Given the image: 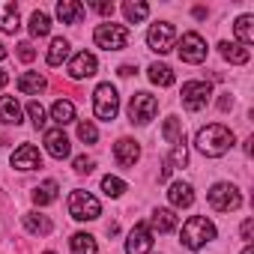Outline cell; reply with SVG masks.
Wrapping results in <instances>:
<instances>
[{"instance_id": "1", "label": "cell", "mask_w": 254, "mask_h": 254, "mask_svg": "<svg viewBox=\"0 0 254 254\" xmlns=\"http://www.w3.org/2000/svg\"><path fill=\"white\" fill-rule=\"evenodd\" d=\"M233 132L227 129V126H221V123H209V126H203V129L197 132V138H194V147L203 153V156H209V159H221L230 147H233Z\"/></svg>"}, {"instance_id": "2", "label": "cell", "mask_w": 254, "mask_h": 254, "mask_svg": "<svg viewBox=\"0 0 254 254\" xmlns=\"http://www.w3.org/2000/svg\"><path fill=\"white\" fill-rule=\"evenodd\" d=\"M215 236H218V230H215V224H212L206 215H191V218L183 224V230H180V242H183L189 251L203 248V245L212 242Z\"/></svg>"}, {"instance_id": "3", "label": "cell", "mask_w": 254, "mask_h": 254, "mask_svg": "<svg viewBox=\"0 0 254 254\" xmlns=\"http://www.w3.org/2000/svg\"><path fill=\"white\" fill-rule=\"evenodd\" d=\"M206 200L215 212H233L242 206V194L233 183H215L209 191H206Z\"/></svg>"}, {"instance_id": "4", "label": "cell", "mask_w": 254, "mask_h": 254, "mask_svg": "<svg viewBox=\"0 0 254 254\" xmlns=\"http://www.w3.org/2000/svg\"><path fill=\"white\" fill-rule=\"evenodd\" d=\"M69 215H72L75 221H96V218L102 215V203H99L90 191L75 189V191L69 194Z\"/></svg>"}, {"instance_id": "5", "label": "cell", "mask_w": 254, "mask_h": 254, "mask_svg": "<svg viewBox=\"0 0 254 254\" xmlns=\"http://www.w3.org/2000/svg\"><path fill=\"white\" fill-rule=\"evenodd\" d=\"M93 42L99 45V48H105V51H120V48H126L129 45V30H126L123 24H99L96 30H93Z\"/></svg>"}, {"instance_id": "6", "label": "cell", "mask_w": 254, "mask_h": 254, "mask_svg": "<svg viewBox=\"0 0 254 254\" xmlns=\"http://www.w3.org/2000/svg\"><path fill=\"white\" fill-rule=\"evenodd\" d=\"M93 114L99 120H108V123L120 114V96H117V90L111 84H99L96 87V93H93Z\"/></svg>"}, {"instance_id": "7", "label": "cell", "mask_w": 254, "mask_h": 254, "mask_svg": "<svg viewBox=\"0 0 254 254\" xmlns=\"http://www.w3.org/2000/svg\"><path fill=\"white\" fill-rule=\"evenodd\" d=\"M147 45H150V51H156V54L174 51V48H177V30H174V24H168V21L150 24V30H147Z\"/></svg>"}, {"instance_id": "8", "label": "cell", "mask_w": 254, "mask_h": 254, "mask_svg": "<svg viewBox=\"0 0 254 254\" xmlns=\"http://www.w3.org/2000/svg\"><path fill=\"white\" fill-rule=\"evenodd\" d=\"M177 51H180V60H183V63H191V66H197V63L206 60V42H203V36L194 33V30L183 33V39L177 42Z\"/></svg>"}, {"instance_id": "9", "label": "cell", "mask_w": 254, "mask_h": 254, "mask_svg": "<svg viewBox=\"0 0 254 254\" xmlns=\"http://www.w3.org/2000/svg\"><path fill=\"white\" fill-rule=\"evenodd\" d=\"M159 114V99L150 96V93H135L132 102H129V120L138 123V126H147L150 120H156Z\"/></svg>"}, {"instance_id": "10", "label": "cell", "mask_w": 254, "mask_h": 254, "mask_svg": "<svg viewBox=\"0 0 254 254\" xmlns=\"http://www.w3.org/2000/svg\"><path fill=\"white\" fill-rule=\"evenodd\" d=\"M209 96H212V84L209 81H186L183 84V105H186V111L206 108Z\"/></svg>"}, {"instance_id": "11", "label": "cell", "mask_w": 254, "mask_h": 254, "mask_svg": "<svg viewBox=\"0 0 254 254\" xmlns=\"http://www.w3.org/2000/svg\"><path fill=\"white\" fill-rule=\"evenodd\" d=\"M150 248H153V230L147 221H138L126 239V254H150Z\"/></svg>"}, {"instance_id": "12", "label": "cell", "mask_w": 254, "mask_h": 254, "mask_svg": "<svg viewBox=\"0 0 254 254\" xmlns=\"http://www.w3.org/2000/svg\"><path fill=\"white\" fill-rule=\"evenodd\" d=\"M96 72H99V60H96L90 51H78V54L69 60V78H72V81L93 78Z\"/></svg>"}, {"instance_id": "13", "label": "cell", "mask_w": 254, "mask_h": 254, "mask_svg": "<svg viewBox=\"0 0 254 254\" xmlns=\"http://www.w3.org/2000/svg\"><path fill=\"white\" fill-rule=\"evenodd\" d=\"M12 168L15 171H36V168H42V156H39V147H33V144H21L15 153H12Z\"/></svg>"}, {"instance_id": "14", "label": "cell", "mask_w": 254, "mask_h": 254, "mask_svg": "<svg viewBox=\"0 0 254 254\" xmlns=\"http://www.w3.org/2000/svg\"><path fill=\"white\" fill-rule=\"evenodd\" d=\"M114 159H117L120 168H135V162L141 159L138 141H132V138H120V141L114 144Z\"/></svg>"}, {"instance_id": "15", "label": "cell", "mask_w": 254, "mask_h": 254, "mask_svg": "<svg viewBox=\"0 0 254 254\" xmlns=\"http://www.w3.org/2000/svg\"><path fill=\"white\" fill-rule=\"evenodd\" d=\"M42 141H45L48 156H54V159H66L72 153V144H69V138H66L63 129H45V138Z\"/></svg>"}, {"instance_id": "16", "label": "cell", "mask_w": 254, "mask_h": 254, "mask_svg": "<svg viewBox=\"0 0 254 254\" xmlns=\"http://www.w3.org/2000/svg\"><path fill=\"white\" fill-rule=\"evenodd\" d=\"M168 200H171V206L174 209H189L191 203H194V189L189 186V183H171V189H168Z\"/></svg>"}, {"instance_id": "17", "label": "cell", "mask_w": 254, "mask_h": 254, "mask_svg": "<svg viewBox=\"0 0 254 254\" xmlns=\"http://www.w3.org/2000/svg\"><path fill=\"white\" fill-rule=\"evenodd\" d=\"M18 27H21L18 3H15V0H0V30H3V33H15Z\"/></svg>"}, {"instance_id": "18", "label": "cell", "mask_w": 254, "mask_h": 254, "mask_svg": "<svg viewBox=\"0 0 254 254\" xmlns=\"http://www.w3.org/2000/svg\"><path fill=\"white\" fill-rule=\"evenodd\" d=\"M15 87H18V93H24V96H39V93L48 87V81H45V75H39V72H24V75H18Z\"/></svg>"}, {"instance_id": "19", "label": "cell", "mask_w": 254, "mask_h": 254, "mask_svg": "<svg viewBox=\"0 0 254 254\" xmlns=\"http://www.w3.org/2000/svg\"><path fill=\"white\" fill-rule=\"evenodd\" d=\"M218 54H221L227 63H233V66H242V63L251 60V51H248L245 45H239V42H218Z\"/></svg>"}, {"instance_id": "20", "label": "cell", "mask_w": 254, "mask_h": 254, "mask_svg": "<svg viewBox=\"0 0 254 254\" xmlns=\"http://www.w3.org/2000/svg\"><path fill=\"white\" fill-rule=\"evenodd\" d=\"M57 18L63 24H78L84 18V3H78V0H60L57 3Z\"/></svg>"}, {"instance_id": "21", "label": "cell", "mask_w": 254, "mask_h": 254, "mask_svg": "<svg viewBox=\"0 0 254 254\" xmlns=\"http://www.w3.org/2000/svg\"><path fill=\"white\" fill-rule=\"evenodd\" d=\"M177 224H180V218L174 215V209H156L150 218V230H156V233H171V230H177Z\"/></svg>"}, {"instance_id": "22", "label": "cell", "mask_w": 254, "mask_h": 254, "mask_svg": "<svg viewBox=\"0 0 254 254\" xmlns=\"http://www.w3.org/2000/svg\"><path fill=\"white\" fill-rule=\"evenodd\" d=\"M24 227H27V233H33V236H48V233L54 230L51 218H48V215H39L36 209H33V212H24Z\"/></svg>"}, {"instance_id": "23", "label": "cell", "mask_w": 254, "mask_h": 254, "mask_svg": "<svg viewBox=\"0 0 254 254\" xmlns=\"http://www.w3.org/2000/svg\"><path fill=\"white\" fill-rule=\"evenodd\" d=\"M0 123L3 126H18L21 123V105L12 96H0Z\"/></svg>"}, {"instance_id": "24", "label": "cell", "mask_w": 254, "mask_h": 254, "mask_svg": "<svg viewBox=\"0 0 254 254\" xmlns=\"http://www.w3.org/2000/svg\"><path fill=\"white\" fill-rule=\"evenodd\" d=\"M51 120L57 123V129H63V126L75 123V105H72L69 99H57V102L51 105Z\"/></svg>"}, {"instance_id": "25", "label": "cell", "mask_w": 254, "mask_h": 254, "mask_svg": "<svg viewBox=\"0 0 254 254\" xmlns=\"http://www.w3.org/2000/svg\"><path fill=\"white\" fill-rule=\"evenodd\" d=\"M162 138H165L171 147H177V144L186 141V129H183V120H180V117H168V120H165V126H162Z\"/></svg>"}, {"instance_id": "26", "label": "cell", "mask_w": 254, "mask_h": 254, "mask_svg": "<svg viewBox=\"0 0 254 254\" xmlns=\"http://www.w3.org/2000/svg\"><path fill=\"white\" fill-rule=\"evenodd\" d=\"M233 33H236V42L239 45H254V15H239L236 24H233Z\"/></svg>"}, {"instance_id": "27", "label": "cell", "mask_w": 254, "mask_h": 254, "mask_svg": "<svg viewBox=\"0 0 254 254\" xmlns=\"http://www.w3.org/2000/svg\"><path fill=\"white\" fill-rule=\"evenodd\" d=\"M57 191H60V186H57L54 180H45L42 186H36V189L30 191V197H33V203H36V206H48V203H54V200H57Z\"/></svg>"}, {"instance_id": "28", "label": "cell", "mask_w": 254, "mask_h": 254, "mask_svg": "<svg viewBox=\"0 0 254 254\" xmlns=\"http://www.w3.org/2000/svg\"><path fill=\"white\" fill-rule=\"evenodd\" d=\"M123 15H126L129 24H141V21H147L150 6L144 3V0H126V3H123Z\"/></svg>"}, {"instance_id": "29", "label": "cell", "mask_w": 254, "mask_h": 254, "mask_svg": "<svg viewBox=\"0 0 254 254\" xmlns=\"http://www.w3.org/2000/svg\"><path fill=\"white\" fill-rule=\"evenodd\" d=\"M69 42L63 39V36H57V39H51V48H48V66H63L66 60H69Z\"/></svg>"}, {"instance_id": "30", "label": "cell", "mask_w": 254, "mask_h": 254, "mask_svg": "<svg viewBox=\"0 0 254 254\" xmlns=\"http://www.w3.org/2000/svg\"><path fill=\"white\" fill-rule=\"evenodd\" d=\"M69 248H72V254H99L96 236H90V233H75L69 239Z\"/></svg>"}, {"instance_id": "31", "label": "cell", "mask_w": 254, "mask_h": 254, "mask_svg": "<svg viewBox=\"0 0 254 254\" xmlns=\"http://www.w3.org/2000/svg\"><path fill=\"white\" fill-rule=\"evenodd\" d=\"M147 75H150V81L156 84V87H171L177 78H174V69L171 66H165V63H153L150 69H147Z\"/></svg>"}, {"instance_id": "32", "label": "cell", "mask_w": 254, "mask_h": 254, "mask_svg": "<svg viewBox=\"0 0 254 254\" xmlns=\"http://www.w3.org/2000/svg\"><path fill=\"white\" fill-rule=\"evenodd\" d=\"M48 33H51V18H48L45 12L36 9V12L30 15V36L39 39V36H48Z\"/></svg>"}, {"instance_id": "33", "label": "cell", "mask_w": 254, "mask_h": 254, "mask_svg": "<svg viewBox=\"0 0 254 254\" xmlns=\"http://www.w3.org/2000/svg\"><path fill=\"white\" fill-rule=\"evenodd\" d=\"M78 138H81L84 144H96V141H99V129H96L93 120H81V123H78Z\"/></svg>"}, {"instance_id": "34", "label": "cell", "mask_w": 254, "mask_h": 254, "mask_svg": "<svg viewBox=\"0 0 254 254\" xmlns=\"http://www.w3.org/2000/svg\"><path fill=\"white\" fill-rule=\"evenodd\" d=\"M102 191H105L108 197H120V194L126 191V183H123L120 177H111V174H108V177H102Z\"/></svg>"}, {"instance_id": "35", "label": "cell", "mask_w": 254, "mask_h": 254, "mask_svg": "<svg viewBox=\"0 0 254 254\" xmlns=\"http://www.w3.org/2000/svg\"><path fill=\"white\" fill-rule=\"evenodd\" d=\"M27 114H30V120H33V126H36V129H45V123H48V120H45V108H42L36 99L27 105Z\"/></svg>"}, {"instance_id": "36", "label": "cell", "mask_w": 254, "mask_h": 254, "mask_svg": "<svg viewBox=\"0 0 254 254\" xmlns=\"http://www.w3.org/2000/svg\"><path fill=\"white\" fill-rule=\"evenodd\" d=\"M171 168H186V162H189V150H186V141L183 144H177L174 147V153H171Z\"/></svg>"}, {"instance_id": "37", "label": "cell", "mask_w": 254, "mask_h": 254, "mask_svg": "<svg viewBox=\"0 0 254 254\" xmlns=\"http://www.w3.org/2000/svg\"><path fill=\"white\" fill-rule=\"evenodd\" d=\"M90 9H96L99 15H114V3H111V0H93Z\"/></svg>"}, {"instance_id": "38", "label": "cell", "mask_w": 254, "mask_h": 254, "mask_svg": "<svg viewBox=\"0 0 254 254\" xmlns=\"http://www.w3.org/2000/svg\"><path fill=\"white\" fill-rule=\"evenodd\" d=\"M239 236L245 239V245H251V239H254V218H245V221H242V227H239Z\"/></svg>"}, {"instance_id": "39", "label": "cell", "mask_w": 254, "mask_h": 254, "mask_svg": "<svg viewBox=\"0 0 254 254\" xmlns=\"http://www.w3.org/2000/svg\"><path fill=\"white\" fill-rule=\"evenodd\" d=\"M72 168H75L78 174H90V171H93V159H87V156H78V159L72 162Z\"/></svg>"}, {"instance_id": "40", "label": "cell", "mask_w": 254, "mask_h": 254, "mask_svg": "<svg viewBox=\"0 0 254 254\" xmlns=\"http://www.w3.org/2000/svg\"><path fill=\"white\" fill-rule=\"evenodd\" d=\"M18 57H21L24 63H30V60L36 57V51H33V45H30V42H21V45H18Z\"/></svg>"}, {"instance_id": "41", "label": "cell", "mask_w": 254, "mask_h": 254, "mask_svg": "<svg viewBox=\"0 0 254 254\" xmlns=\"http://www.w3.org/2000/svg\"><path fill=\"white\" fill-rule=\"evenodd\" d=\"M218 108H221V111H227V108H233V99H230V93H224V96L218 99Z\"/></svg>"}, {"instance_id": "42", "label": "cell", "mask_w": 254, "mask_h": 254, "mask_svg": "<svg viewBox=\"0 0 254 254\" xmlns=\"http://www.w3.org/2000/svg\"><path fill=\"white\" fill-rule=\"evenodd\" d=\"M171 171H174V168H171V162H165V165H162V171H159V180L165 183V180L171 177Z\"/></svg>"}, {"instance_id": "43", "label": "cell", "mask_w": 254, "mask_h": 254, "mask_svg": "<svg viewBox=\"0 0 254 254\" xmlns=\"http://www.w3.org/2000/svg\"><path fill=\"white\" fill-rule=\"evenodd\" d=\"M132 72H135V69H132V66H120V75H123V78H129V75H132Z\"/></svg>"}, {"instance_id": "44", "label": "cell", "mask_w": 254, "mask_h": 254, "mask_svg": "<svg viewBox=\"0 0 254 254\" xmlns=\"http://www.w3.org/2000/svg\"><path fill=\"white\" fill-rule=\"evenodd\" d=\"M6 84H9V75H6V72H0V90H3Z\"/></svg>"}, {"instance_id": "45", "label": "cell", "mask_w": 254, "mask_h": 254, "mask_svg": "<svg viewBox=\"0 0 254 254\" xmlns=\"http://www.w3.org/2000/svg\"><path fill=\"white\" fill-rule=\"evenodd\" d=\"M0 60H6V45L0 42Z\"/></svg>"}, {"instance_id": "46", "label": "cell", "mask_w": 254, "mask_h": 254, "mask_svg": "<svg viewBox=\"0 0 254 254\" xmlns=\"http://www.w3.org/2000/svg\"><path fill=\"white\" fill-rule=\"evenodd\" d=\"M242 254H254V248H251V245H245V248H242Z\"/></svg>"}, {"instance_id": "47", "label": "cell", "mask_w": 254, "mask_h": 254, "mask_svg": "<svg viewBox=\"0 0 254 254\" xmlns=\"http://www.w3.org/2000/svg\"><path fill=\"white\" fill-rule=\"evenodd\" d=\"M45 254H54V251H45Z\"/></svg>"}]
</instances>
